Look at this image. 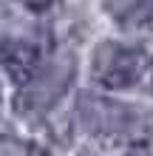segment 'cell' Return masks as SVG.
<instances>
[{"label":"cell","mask_w":153,"mask_h":156,"mask_svg":"<svg viewBox=\"0 0 153 156\" xmlns=\"http://www.w3.org/2000/svg\"><path fill=\"white\" fill-rule=\"evenodd\" d=\"M77 122L94 139L125 142V145L130 142V148L142 145L148 133V119L139 108L116 102V99L94 94V91H82L77 97Z\"/></svg>","instance_id":"obj_1"},{"label":"cell","mask_w":153,"mask_h":156,"mask_svg":"<svg viewBox=\"0 0 153 156\" xmlns=\"http://www.w3.org/2000/svg\"><path fill=\"white\" fill-rule=\"evenodd\" d=\"M145 66H148V54L139 45L102 40L96 43L91 54V80L102 91H128L139 85Z\"/></svg>","instance_id":"obj_2"},{"label":"cell","mask_w":153,"mask_h":156,"mask_svg":"<svg viewBox=\"0 0 153 156\" xmlns=\"http://www.w3.org/2000/svg\"><path fill=\"white\" fill-rule=\"evenodd\" d=\"M71 80H74V60L60 57L54 62H43V68L34 74L31 82H26L23 88H17L14 105L23 116H43L60 102V97L68 91Z\"/></svg>","instance_id":"obj_3"},{"label":"cell","mask_w":153,"mask_h":156,"mask_svg":"<svg viewBox=\"0 0 153 156\" xmlns=\"http://www.w3.org/2000/svg\"><path fill=\"white\" fill-rule=\"evenodd\" d=\"M43 48L37 43L26 37H0V68L3 74L14 82L17 88H23L26 82H31L34 74L43 68Z\"/></svg>","instance_id":"obj_4"},{"label":"cell","mask_w":153,"mask_h":156,"mask_svg":"<svg viewBox=\"0 0 153 156\" xmlns=\"http://www.w3.org/2000/svg\"><path fill=\"white\" fill-rule=\"evenodd\" d=\"M113 20L122 31L153 34V0H125L113 9Z\"/></svg>","instance_id":"obj_5"},{"label":"cell","mask_w":153,"mask_h":156,"mask_svg":"<svg viewBox=\"0 0 153 156\" xmlns=\"http://www.w3.org/2000/svg\"><path fill=\"white\" fill-rule=\"evenodd\" d=\"M0 156H51L40 142L23 139L17 133H0Z\"/></svg>","instance_id":"obj_6"},{"label":"cell","mask_w":153,"mask_h":156,"mask_svg":"<svg viewBox=\"0 0 153 156\" xmlns=\"http://www.w3.org/2000/svg\"><path fill=\"white\" fill-rule=\"evenodd\" d=\"M26 12H34V14H46V12H51L54 6H60L62 0H17Z\"/></svg>","instance_id":"obj_7"},{"label":"cell","mask_w":153,"mask_h":156,"mask_svg":"<svg viewBox=\"0 0 153 156\" xmlns=\"http://www.w3.org/2000/svg\"><path fill=\"white\" fill-rule=\"evenodd\" d=\"M139 85H142V91H145V94L153 97V57H148V66H145V71H142Z\"/></svg>","instance_id":"obj_8"},{"label":"cell","mask_w":153,"mask_h":156,"mask_svg":"<svg viewBox=\"0 0 153 156\" xmlns=\"http://www.w3.org/2000/svg\"><path fill=\"white\" fill-rule=\"evenodd\" d=\"M122 156H153V153L145 148V145H133V148H128V151H125Z\"/></svg>","instance_id":"obj_9"}]
</instances>
